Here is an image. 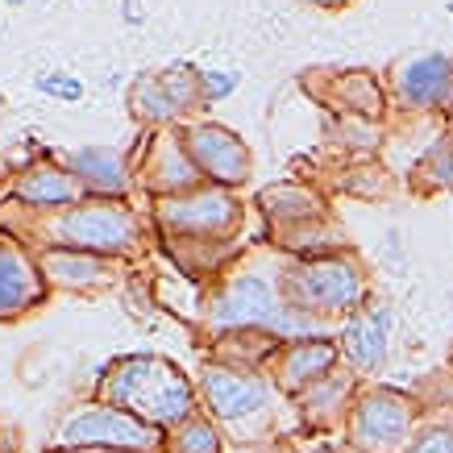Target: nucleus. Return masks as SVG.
<instances>
[{
	"label": "nucleus",
	"mask_w": 453,
	"mask_h": 453,
	"mask_svg": "<svg viewBox=\"0 0 453 453\" xmlns=\"http://www.w3.org/2000/svg\"><path fill=\"white\" fill-rule=\"evenodd\" d=\"M283 262L271 271L266 262H234L225 275L204 288V333L229 337V333H271L275 342H308V337H337V325L291 308L283 288Z\"/></svg>",
	"instance_id": "obj_1"
},
{
	"label": "nucleus",
	"mask_w": 453,
	"mask_h": 453,
	"mask_svg": "<svg viewBox=\"0 0 453 453\" xmlns=\"http://www.w3.org/2000/svg\"><path fill=\"white\" fill-rule=\"evenodd\" d=\"M96 399H104L112 408H125L129 416H138V420L163 428V433L200 416V387L179 371L171 357L158 354L112 357L96 383Z\"/></svg>",
	"instance_id": "obj_2"
},
{
	"label": "nucleus",
	"mask_w": 453,
	"mask_h": 453,
	"mask_svg": "<svg viewBox=\"0 0 453 453\" xmlns=\"http://www.w3.org/2000/svg\"><path fill=\"white\" fill-rule=\"evenodd\" d=\"M38 246H63V250H83L96 258H134L142 250V217L129 200H96L88 196L80 204H71L67 212L46 220H29L26 229Z\"/></svg>",
	"instance_id": "obj_3"
},
{
	"label": "nucleus",
	"mask_w": 453,
	"mask_h": 453,
	"mask_svg": "<svg viewBox=\"0 0 453 453\" xmlns=\"http://www.w3.org/2000/svg\"><path fill=\"white\" fill-rule=\"evenodd\" d=\"M279 288H283L291 308L320 316L329 325H342L345 316H354L357 308L371 303V271H366V262L357 258L354 250L308 258V262L283 258Z\"/></svg>",
	"instance_id": "obj_4"
},
{
	"label": "nucleus",
	"mask_w": 453,
	"mask_h": 453,
	"mask_svg": "<svg viewBox=\"0 0 453 453\" xmlns=\"http://www.w3.org/2000/svg\"><path fill=\"white\" fill-rule=\"evenodd\" d=\"M200 408L204 416L225 425L234 437L254 441L266 433V420L275 416L279 387L271 383L266 371H242V366H225V362H204L200 371Z\"/></svg>",
	"instance_id": "obj_5"
},
{
	"label": "nucleus",
	"mask_w": 453,
	"mask_h": 453,
	"mask_svg": "<svg viewBox=\"0 0 453 453\" xmlns=\"http://www.w3.org/2000/svg\"><path fill=\"white\" fill-rule=\"evenodd\" d=\"M150 220L163 234V242H237L242 225H246V200L229 188H196L183 196H166L150 200Z\"/></svg>",
	"instance_id": "obj_6"
},
{
	"label": "nucleus",
	"mask_w": 453,
	"mask_h": 453,
	"mask_svg": "<svg viewBox=\"0 0 453 453\" xmlns=\"http://www.w3.org/2000/svg\"><path fill=\"white\" fill-rule=\"evenodd\" d=\"M80 449H121V453H166V433L146 425L125 408H112L104 399H88L71 408L55 428V453Z\"/></svg>",
	"instance_id": "obj_7"
},
{
	"label": "nucleus",
	"mask_w": 453,
	"mask_h": 453,
	"mask_svg": "<svg viewBox=\"0 0 453 453\" xmlns=\"http://www.w3.org/2000/svg\"><path fill=\"white\" fill-rule=\"evenodd\" d=\"M416 433H420V408L395 387H362L354 412L345 420L349 449L357 453H408Z\"/></svg>",
	"instance_id": "obj_8"
},
{
	"label": "nucleus",
	"mask_w": 453,
	"mask_h": 453,
	"mask_svg": "<svg viewBox=\"0 0 453 453\" xmlns=\"http://www.w3.org/2000/svg\"><path fill=\"white\" fill-rule=\"evenodd\" d=\"M387 92L403 117L453 112V55L412 50V55L395 58V67L387 75Z\"/></svg>",
	"instance_id": "obj_9"
},
{
	"label": "nucleus",
	"mask_w": 453,
	"mask_h": 453,
	"mask_svg": "<svg viewBox=\"0 0 453 453\" xmlns=\"http://www.w3.org/2000/svg\"><path fill=\"white\" fill-rule=\"evenodd\" d=\"M134 179L150 200H166V196H183L204 188V175L196 166L183 129H150L142 150L134 154Z\"/></svg>",
	"instance_id": "obj_10"
},
{
	"label": "nucleus",
	"mask_w": 453,
	"mask_h": 453,
	"mask_svg": "<svg viewBox=\"0 0 453 453\" xmlns=\"http://www.w3.org/2000/svg\"><path fill=\"white\" fill-rule=\"evenodd\" d=\"M80 200H88V192H83L80 179L71 175L55 154H42L34 163L17 166L13 179H9V188L0 192V204L21 208V212L34 220L58 217V212H67V208L80 204Z\"/></svg>",
	"instance_id": "obj_11"
},
{
	"label": "nucleus",
	"mask_w": 453,
	"mask_h": 453,
	"mask_svg": "<svg viewBox=\"0 0 453 453\" xmlns=\"http://www.w3.org/2000/svg\"><path fill=\"white\" fill-rule=\"evenodd\" d=\"M179 129H183V142H188V150H192L204 183L229 188V192L246 188L250 175H254V154H250L246 138H237L229 125L208 121V117H192V121H183Z\"/></svg>",
	"instance_id": "obj_12"
},
{
	"label": "nucleus",
	"mask_w": 453,
	"mask_h": 453,
	"mask_svg": "<svg viewBox=\"0 0 453 453\" xmlns=\"http://www.w3.org/2000/svg\"><path fill=\"white\" fill-rule=\"evenodd\" d=\"M50 296L38 271V254L17 234L0 229V320H21Z\"/></svg>",
	"instance_id": "obj_13"
},
{
	"label": "nucleus",
	"mask_w": 453,
	"mask_h": 453,
	"mask_svg": "<svg viewBox=\"0 0 453 453\" xmlns=\"http://www.w3.org/2000/svg\"><path fill=\"white\" fill-rule=\"evenodd\" d=\"M58 163L80 179V188L96 200H129L138 179H134V158L117 146H75L58 150Z\"/></svg>",
	"instance_id": "obj_14"
},
{
	"label": "nucleus",
	"mask_w": 453,
	"mask_h": 453,
	"mask_svg": "<svg viewBox=\"0 0 453 453\" xmlns=\"http://www.w3.org/2000/svg\"><path fill=\"white\" fill-rule=\"evenodd\" d=\"M337 349H342V366H349L357 379L374 374L391 349V308L371 300L354 316H345L337 325Z\"/></svg>",
	"instance_id": "obj_15"
},
{
	"label": "nucleus",
	"mask_w": 453,
	"mask_h": 453,
	"mask_svg": "<svg viewBox=\"0 0 453 453\" xmlns=\"http://www.w3.org/2000/svg\"><path fill=\"white\" fill-rule=\"evenodd\" d=\"M342 366V349L337 337H308V342H283L275 349V357L266 362L271 383L279 387V395H300L312 383H320L329 371Z\"/></svg>",
	"instance_id": "obj_16"
},
{
	"label": "nucleus",
	"mask_w": 453,
	"mask_h": 453,
	"mask_svg": "<svg viewBox=\"0 0 453 453\" xmlns=\"http://www.w3.org/2000/svg\"><path fill=\"white\" fill-rule=\"evenodd\" d=\"M38 254V271L50 291H71V296H88L112 283V262L83 254V250H63V246H34Z\"/></svg>",
	"instance_id": "obj_17"
},
{
	"label": "nucleus",
	"mask_w": 453,
	"mask_h": 453,
	"mask_svg": "<svg viewBox=\"0 0 453 453\" xmlns=\"http://www.w3.org/2000/svg\"><path fill=\"white\" fill-rule=\"evenodd\" d=\"M357 391H362V379H357L349 366H337V371H329L320 383H312L308 391L296 395V412H300V420L308 428L329 433V428H337V425L349 420Z\"/></svg>",
	"instance_id": "obj_18"
},
{
	"label": "nucleus",
	"mask_w": 453,
	"mask_h": 453,
	"mask_svg": "<svg viewBox=\"0 0 453 453\" xmlns=\"http://www.w3.org/2000/svg\"><path fill=\"white\" fill-rule=\"evenodd\" d=\"M316 96L325 100L329 109H337V117H366V121H383L391 109V92L383 80H374L371 71H337L325 75V88H316Z\"/></svg>",
	"instance_id": "obj_19"
},
{
	"label": "nucleus",
	"mask_w": 453,
	"mask_h": 453,
	"mask_svg": "<svg viewBox=\"0 0 453 453\" xmlns=\"http://www.w3.org/2000/svg\"><path fill=\"white\" fill-rule=\"evenodd\" d=\"M258 212L266 220L271 234H283V229H296V225H312V220L329 217V204L325 196L316 192L312 183H300V179H288V183H271L258 192Z\"/></svg>",
	"instance_id": "obj_20"
},
{
	"label": "nucleus",
	"mask_w": 453,
	"mask_h": 453,
	"mask_svg": "<svg viewBox=\"0 0 453 453\" xmlns=\"http://www.w3.org/2000/svg\"><path fill=\"white\" fill-rule=\"evenodd\" d=\"M125 100H129V112H134L146 129H175V125L188 121V112H183V104H179L175 92H171V80H166L163 67L138 71Z\"/></svg>",
	"instance_id": "obj_21"
},
{
	"label": "nucleus",
	"mask_w": 453,
	"mask_h": 453,
	"mask_svg": "<svg viewBox=\"0 0 453 453\" xmlns=\"http://www.w3.org/2000/svg\"><path fill=\"white\" fill-rule=\"evenodd\" d=\"M275 246L288 254L291 262H308V258H325V254H342L349 250L342 225H333V217L312 220V225H296V229H283V234H271Z\"/></svg>",
	"instance_id": "obj_22"
},
{
	"label": "nucleus",
	"mask_w": 453,
	"mask_h": 453,
	"mask_svg": "<svg viewBox=\"0 0 453 453\" xmlns=\"http://www.w3.org/2000/svg\"><path fill=\"white\" fill-rule=\"evenodd\" d=\"M412 188L420 196H433V192L453 196V134H441L437 142L425 146V154L412 166Z\"/></svg>",
	"instance_id": "obj_23"
},
{
	"label": "nucleus",
	"mask_w": 453,
	"mask_h": 453,
	"mask_svg": "<svg viewBox=\"0 0 453 453\" xmlns=\"http://www.w3.org/2000/svg\"><path fill=\"white\" fill-rule=\"evenodd\" d=\"M166 453H220V428L212 416H192L166 433Z\"/></svg>",
	"instance_id": "obj_24"
},
{
	"label": "nucleus",
	"mask_w": 453,
	"mask_h": 453,
	"mask_svg": "<svg viewBox=\"0 0 453 453\" xmlns=\"http://www.w3.org/2000/svg\"><path fill=\"white\" fill-rule=\"evenodd\" d=\"M337 142L366 163L371 154L383 150V121H366V117H337Z\"/></svg>",
	"instance_id": "obj_25"
},
{
	"label": "nucleus",
	"mask_w": 453,
	"mask_h": 453,
	"mask_svg": "<svg viewBox=\"0 0 453 453\" xmlns=\"http://www.w3.org/2000/svg\"><path fill=\"white\" fill-rule=\"evenodd\" d=\"M337 188H342V192H354V196H366V200H371V196H387V192H391V175H387L379 163H371V158H366V163L349 166Z\"/></svg>",
	"instance_id": "obj_26"
},
{
	"label": "nucleus",
	"mask_w": 453,
	"mask_h": 453,
	"mask_svg": "<svg viewBox=\"0 0 453 453\" xmlns=\"http://www.w3.org/2000/svg\"><path fill=\"white\" fill-rule=\"evenodd\" d=\"M408 453H453V416H441V420H425L420 433L412 437Z\"/></svg>",
	"instance_id": "obj_27"
},
{
	"label": "nucleus",
	"mask_w": 453,
	"mask_h": 453,
	"mask_svg": "<svg viewBox=\"0 0 453 453\" xmlns=\"http://www.w3.org/2000/svg\"><path fill=\"white\" fill-rule=\"evenodd\" d=\"M34 88L42 96L63 100V104H80L83 100V80L71 75V71H42V75H34Z\"/></svg>",
	"instance_id": "obj_28"
},
{
	"label": "nucleus",
	"mask_w": 453,
	"mask_h": 453,
	"mask_svg": "<svg viewBox=\"0 0 453 453\" xmlns=\"http://www.w3.org/2000/svg\"><path fill=\"white\" fill-rule=\"evenodd\" d=\"M237 83L242 75L229 67H200V104H220V100H229L237 92Z\"/></svg>",
	"instance_id": "obj_29"
},
{
	"label": "nucleus",
	"mask_w": 453,
	"mask_h": 453,
	"mask_svg": "<svg viewBox=\"0 0 453 453\" xmlns=\"http://www.w3.org/2000/svg\"><path fill=\"white\" fill-rule=\"evenodd\" d=\"M121 21L125 26H142V21H146V9H142L138 0H121Z\"/></svg>",
	"instance_id": "obj_30"
},
{
	"label": "nucleus",
	"mask_w": 453,
	"mask_h": 453,
	"mask_svg": "<svg viewBox=\"0 0 453 453\" xmlns=\"http://www.w3.org/2000/svg\"><path fill=\"white\" fill-rule=\"evenodd\" d=\"M308 4H316V9H345L349 0H308Z\"/></svg>",
	"instance_id": "obj_31"
},
{
	"label": "nucleus",
	"mask_w": 453,
	"mask_h": 453,
	"mask_svg": "<svg viewBox=\"0 0 453 453\" xmlns=\"http://www.w3.org/2000/svg\"><path fill=\"white\" fill-rule=\"evenodd\" d=\"M80 453H121V449H80Z\"/></svg>",
	"instance_id": "obj_32"
},
{
	"label": "nucleus",
	"mask_w": 453,
	"mask_h": 453,
	"mask_svg": "<svg viewBox=\"0 0 453 453\" xmlns=\"http://www.w3.org/2000/svg\"><path fill=\"white\" fill-rule=\"evenodd\" d=\"M445 9H449V13H453V0H449V4H445Z\"/></svg>",
	"instance_id": "obj_33"
},
{
	"label": "nucleus",
	"mask_w": 453,
	"mask_h": 453,
	"mask_svg": "<svg viewBox=\"0 0 453 453\" xmlns=\"http://www.w3.org/2000/svg\"><path fill=\"white\" fill-rule=\"evenodd\" d=\"M0 112H4V100H0Z\"/></svg>",
	"instance_id": "obj_34"
},
{
	"label": "nucleus",
	"mask_w": 453,
	"mask_h": 453,
	"mask_svg": "<svg viewBox=\"0 0 453 453\" xmlns=\"http://www.w3.org/2000/svg\"><path fill=\"white\" fill-rule=\"evenodd\" d=\"M345 453H357V449H345Z\"/></svg>",
	"instance_id": "obj_35"
}]
</instances>
